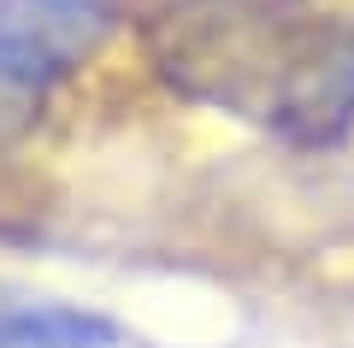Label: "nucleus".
Segmentation results:
<instances>
[{"label":"nucleus","mask_w":354,"mask_h":348,"mask_svg":"<svg viewBox=\"0 0 354 348\" xmlns=\"http://www.w3.org/2000/svg\"><path fill=\"white\" fill-rule=\"evenodd\" d=\"M106 313L65 307V301H0V348H118Z\"/></svg>","instance_id":"nucleus-3"},{"label":"nucleus","mask_w":354,"mask_h":348,"mask_svg":"<svg viewBox=\"0 0 354 348\" xmlns=\"http://www.w3.org/2000/svg\"><path fill=\"white\" fill-rule=\"evenodd\" d=\"M113 36L106 0H0V154L41 125L65 77Z\"/></svg>","instance_id":"nucleus-2"},{"label":"nucleus","mask_w":354,"mask_h":348,"mask_svg":"<svg viewBox=\"0 0 354 348\" xmlns=\"http://www.w3.org/2000/svg\"><path fill=\"white\" fill-rule=\"evenodd\" d=\"M165 89L301 148L354 130V18L295 0H165L142 18Z\"/></svg>","instance_id":"nucleus-1"}]
</instances>
